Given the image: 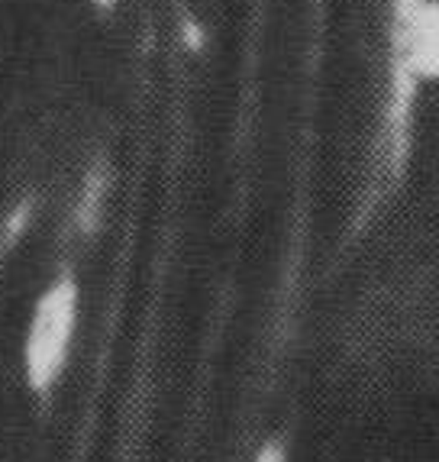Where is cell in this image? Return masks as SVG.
<instances>
[{
  "label": "cell",
  "mask_w": 439,
  "mask_h": 462,
  "mask_svg": "<svg viewBox=\"0 0 439 462\" xmlns=\"http://www.w3.org/2000/svg\"><path fill=\"white\" fill-rule=\"evenodd\" d=\"M71 327H75L71 291L55 288L39 304L30 339H26V372H30V378L39 388H46L65 365V356H69L71 346Z\"/></svg>",
  "instance_id": "6da1fadb"
},
{
  "label": "cell",
  "mask_w": 439,
  "mask_h": 462,
  "mask_svg": "<svg viewBox=\"0 0 439 462\" xmlns=\"http://www.w3.org/2000/svg\"><path fill=\"white\" fill-rule=\"evenodd\" d=\"M404 55L410 69L426 78H439V4H424L407 16Z\"/></svg>",
  "instance_id": "7a4b0ae2"
},
{
  "label": "cell",
  "mask_w": 439,
  "mask_h": 462,
  "mask_svg": "<svg viewBox=\"0 0 439 462\" xmlns=\"http://www.w3.org/2000/svg\"><path fill=\"white\" fill-rule=\"evenodd\" d=\"M259 462H281V453H278V449H269V453L259 456Z\"/></svg>",
  "instance_id": "3957f363"
}]
</instances>
